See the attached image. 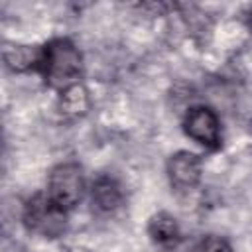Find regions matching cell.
I'll return each instance as SVG.
<instances>
[{
	"label": "cell",
	"instance_id": "cell-1",
	"mask_svg": "<svg viewBox=\"0 0 252 252\" xmlns=\"http://www.w3.org/2000/svg\"><path fill=\"white\" fill-rule=\"evenodd\" d=\"M39 71L49 87L65 91L79 83L83 73V55L71 39L55 37L41 47Z\"/></svg>",
	"mask_w": 252,
	"mask_h": 252
},
{
	"label": "cell",
	"instance_id": "cell-2",
	"mask_svg": "<svg viewBox=\"0 0 252 252\" xmlns=\"http://www.w3.org/2000/svg\"><path fill=\"white\" fill-rule=\"evenodd\" d=\"M45 195L67 213L75 209L85 195V175L81 165L73 161L55 165L49 171Z\"/></svg>",
	"mask_w": 252,
	"mask_h": 252
},
{
	"label": "cell",
	"instance_id": "cell-3",
	"mask_svg": "<svg viewBox=\"0 0 252 252\" xmlns=\"http://www.w3.org/2000/svg\"><path fill=\"white\" fill-rule=\"evenodd\" d=\"M24 224L30 232L57 238L67 230V211L57 207L45 193H37L24 207Z\"/></svg>",
	"mask_w": 252,
	"mask_h": 252
},
{
	"label": "cell",
	"instance_id": "cell-4",
	"mask_svg": "<svg viewBox=\"0 0 252 252\" xmlns=\"http://www.w3.org/2000/svg\"><path fill=\"white\" fill-rule=\"evenodd\" d=\"M183 130L191 140L209 150H217L220 146V122L217 112L209 106L189 108L183 120Z\"/></svg>",
	"mask_w": 252,
	"mask_h": 252
},
{
	"label": "cell",
	"instance_id": "cell-5",
	"mask_svg": "<svg viewBox=\"0 0 252 252\" xmlns=\"http://www.w3.org/2000/svg\"><path fill=\"white\" fill-rule=\"evenodd\" d=\"M201 175H203V161L193 152L181 150L167 159V177L171 187L177 191L195 189L201 183Z\"/></svg>",
	"mask_w": 252,
	"mask_h": 252
},
{
	"label": "cell",
	"instance_id": "cell-6",
	"mask_svg": "<svg viewBox=\"0 0 252 252\" xmlns=\"http://www.w3.org/2000/svg\"><path fill=\"white\" fill-rule=\"evenodd\" d=\"M124 193L120 183L110 175H98L91 183V203L98 213H114L122 205Z\"/></svg>",
	"mask_w": 252,
	"mask_h": 252
},
{
	"label": "cell",
	"instance_id": "cell-7",
	"mask_svg": "<svg viewBox=\"0 0 252 252\" xmlns=\"http://www.w3.org/2000/svg\"><path fill=\"white\" fill-rule=\"evenodd\" d=\"M148 234L156 246L165 248V250L177 248V244L181 242V228H179L175 217L165 211L152 215V219L148 222Z\"/></svg>",
	"mask_w": 252,
	"mask_h": 252
},
{
	"label": "cell",
	"instance_id": "cell-8",
	"mask_svg": "<svg viewBox=\"0 0 252 252\" xmlns=\"http://www.w3.org/2000/svg\"><path fill=\"white\" fill-rule=\"evenodd\" d=\"M41 59V47H30V45H8L4 49V61L12 71H28V69H39Z\"/></svg>",
	"mask_w": 252,
	"mask_h": 252
},
{
	"label": "cell",
	"instance_id": "cell-9",
	"mask_svg": "<svg viewBox=\"0 0 252 252\" xmlns=\"http://www.w3.org/2000/svg\"><path fill=\"white\" fill-rule=\"evenodd\" d=\"M91 106L89 93L81 83L71 85L69 89L61 91V100H59V110L65 116H83Z\"/></svg>",
	"mask_w": 252,
	"mask_h": 252
},
{
	"label": "cell",
	"instance_id": "cell-10",
	"mask_svg": "<svg viewBox=\"0 0 252 252\" xmlns=\"http://www.w3.org/2000/svg\"><path fill=\"white\" fill-rule=\"evenodd\" d=\"M197 252H234V250L226 238L217 236V234H209L199 242Z\"/></svg>",
	"mask_w": 252,
	"mask_h": 252
},
{
	"label": "cell",
	"instance_id": "cell-11",
	"mask_svg": "<svg viewBox=\"0 0 252 252\" xmlns=\"http://www.w3.org/2000/svg\"><path fill=\"white\" fill-rule=\"evenodd\" d=\"M248 24H250V28H252V12H250V20H248Z\"/></svg>",
	"mask_w": 252,
	"mask_h": 252
}]
</instances>
